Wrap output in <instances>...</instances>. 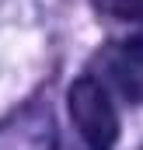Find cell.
<instances>
[{"instance_id": "6da1fadb", "label": "cell", "mask_w": 143, "mask_h": 150, "mask_svg": "<svg viewBox=\"0 0 143 150\" xmlns=\"http://www.w3.org/2000/svg\"><path fill=\"white\" fill-rule=\"evenodd\" d=\"M70 119L87 150H112L119 143V115L98 77H80L70 87Z\"/></svg>"}, {"instance_id": "7a4b0ae2", "label": "cell", "mask_w": 143, "mask_h": 150, "mask_svg": "<svg viewBox=\"0 0 143 150\" xmlns=\"http://www.w3.org/2000/svg\"><path fill=\"white\" fill-rule=\"evenodd\" d=\"M0 150H59L52 119L42 105H28L0 122Z\"/></svg>"}, {"instance_id": "3957f363", "label": "cell", "mask_w": 143, "mask_h": 150, "mask_svg": "<svg viewBox=\"0 0 143 150\" xmlns=\"http://www.w3.org/2000/svg\"><path fill=\"white\" fill-rule=\"evenodd\" d=\"M115 7H119V14H126V18H140V21H143V0H119Z\"/></svg>"}]
</instances>
